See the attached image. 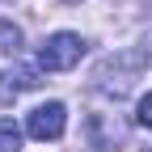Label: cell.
I'll list each match as a JSON object with an SVG mask.
<instances>
[{
  "mask_svg": "<svg viewBox=\"0 0 152 152\" xmlns=\"http://www.w3.org/2000/svg\"><path fill=\"white\" fill-rule=\"evenodd\" d=\"M64 127H68V110H64V102H47V106L30 110V118H26V131H30L34 140H59Z\"/></svg>",
  "mask_w": 152,
  "mask_h": 152,
  "instance_id": "2",
  "label": "cell"
},
{
  "mask_svg": "<svg viewBox=\"0 0 152 152\" xmlns=\"http://www.w3.org/2000/svg\"><path fill=\"white\" fill-rule=\"evenodd\" d=\"M0 152H21V127L13 118H0Z\"/></svg>",
  "mask_w": 152,
  "mask_h": 152,
  "instance_id": "4",
  "label": "cell"
},
{
  "mask_svg": "<svg viewBox=\"0 0 152 152\" xmlns=\"http://www.w3.org/2000/svg\"><path fill=\"white\" fill-rule=\"evenodd\" d=\"M85 38L80 34H72V30H59V34H51L47 42H42V51H38V68L42 72H68V68H76L85 59Z\"/></svg>",
  "mask_w": 152,
  "mask_h": 152,
  "instance_id": "1",
  "label": "cell"
},
{
  "mask_svg": "<svg viewBox=\"0 0 152 152\" xmlns=\"http://www.w3.org/2000/svg\"><path fill=\"white\" fill-rule=\"evenodd\" d=\"M38 89V72L34 68H13V72H0V106L4 102H17L21 93Z\"/></svg>",
  "mask_w": 152,
  "mask_h": 152,
  "instance_id": "3",
  "label": "cell"
},
{
  "mask_svg": "<svg viewBox=\"0 0 152 152\" xmlns=\"http://www.w3.org/2000/svg\"><path fill=\"white\" fill-rule=\"evenodd\" d=\"M135 123L152 131V93H144V97H140V106H135Z\"/></svg>",
  "mask_w": 152,
  "mask_h": 152,
  "instance_id": "6",
  "label": "cell"
},
{
  "mask_svg": "<svg viewBox=\"0 0 152 152\" xmlns=\"http://www.w3.org/2000/svg\"><path fill=\"white\" fill-rule=\"evenodd\" d=\"M21 51V30L13 21H0V55H17Z\"/></svg>",
  "mask_w": 152,
  "mask_h": 152,
  "instance_id": "5",
  "label": "cell"
}]
</instances>
